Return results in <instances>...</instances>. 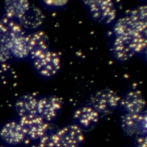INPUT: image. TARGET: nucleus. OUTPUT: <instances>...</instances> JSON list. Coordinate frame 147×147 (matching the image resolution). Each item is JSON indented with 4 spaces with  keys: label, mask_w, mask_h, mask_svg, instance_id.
Returning <instances> with one entry per match:
<instances>
[{
    "label": "nucleus",
    "mask_w": 147,
    "mask_h": 147,
    "mask_svg": "<svg viewBox=\"0 0 147 147\" xmlns=\"http://www.w3.org/2000/svg\"><path fill=\"white\" fill-rule=\"evenodd\" d=\"M146 35L115 37L112 45L114 56L118 60L125 61L146 49Z\"/></svg>",
    "instance_id": "nucleus-1"
},
{
    "label": "nucleus",
    "mask_w": 147,
    "mask_h": 147,
    "mask_svg": "<svg viewBox=\"0 0 147 147\" xmlns=\"http://www.w3.org/2000/svg\"><path fill=\"white\" fill-rule=\"evenodd\" d=\"M91 17L101 24L113 22L117 17V10L113 1L109 0H92L83 2Z\"/></svg>",
    "instance_id": "nucleus-2"
},
{
    "label": "nucleus",
    "mask_w": 147,
    "mask_h": 147,
    "mask_svg": "<svg viewBox=\"0 0 147 147\" xmlns=\"http://www.w3.org/2000/svg\"><path fill=\"white\" fill-rule=\"evenodd\" d=\"M121 98L113 90L106 88L95 92L90 97V106L99 115H106L112 113L119 106Z\"/></svg>",
    "instance_id": "nucleus-3"
},
{
    "label": "nucleus",
    "mask_w": 147,
    "mask_h": 147,
    "mask_svg": "<svg viewBox=\"0 0 147 147\" xmlns=\"http://www.w3.org/2000/svg\"><path fill=\"white\" fill-rule=\"evenodd\" d=\"M32 60L36 71L45 78L54 76L61 68V58L58 53L52 51L48 50Z\"/></svg>",
    "instance_id": "nucleus-4"
},
{
    "label": "nucleus",
    "mask_w": 147,
    "mask_h": 147,
    "mask_svg": "<svg viewBox=\"0 0 147 147\" xmlns=\"http://www.w3.org/2000/svg\"><path fill=\"white\" fill-rule=\"evenodd\" d=\"M84 138L83 131L74 124L57 129L53 135L55 147H79Z\"/></svg>",
    "instance_id": "nucleus-5"
},
{
    "label": "nucleus",
    "mask_w": 147,
    "mask_h": 147,
    "mask_svg": "<svg viewBox=\"0 0 147 147\" xmlns=\"http://www.w3.org/2000/svg\"><path fill=\"white\" fill-rule=\"evenodd\" d=\"M121 127L129 136L146 135V114L124 113L120 118Z\"/></svg>",
    "instance_id": "nucleus-6"
},
{
    "label": "nucleus",
    "mask_w": 147,
    "mask_h": 147,
    "mask_svg": "<svg viewBox=\"0 0 147 147\" xmlns=\"http://www.w3.org/2000/svg\"><path fill=\"white\" fill-rule=\"evenodd\" d=\"M19 123L26 138L33 141L38 140L51 128L50 123L38 115L21 118Z\"/></svg>",
    "instance_id": "nucleus-7"
},
{
    "label": "nucleus",
    "mask_w": 147,
    "mask_h": 147,
    "mask_svg": "<svg viewBox=\"0 0 147 147\" xmlns=\"http://www.w3.org/2000/svg\"><path fill=\"white\" fill-rule=\"evenodd\" d=\"M62 99L55 95L47 96L38 99L37 115L49 123L56 119L63 107Z\"/></svg>",
    "instance_id": "nucleus-8"
},
{
    "label": "nucleus",
    "mask_w": 147,
    "mask_h": 147,
    "mask_svg": "<svg viewBox=\"0 0 147 147\" xmlns=\"http://www.w3.org/2000/svg\"><path fill=\"white\" fill-rule=\"evenodd\" d=\"M99 118V114L90 105L77 109L72 115L74 124L83 132L94 128L97 125Z\"/></svg>",
    "instance_id": "nucleus-9"
},
{
    "label": "nucleus",
    "mask_w": 147,
    "mask_h": 147,
    "mask_svg": "<svg viewBox=\"0 0 147 147\" xmlns=\"http://www.w3.org/2000/svg\"><path fill=\"white\" fill-rule=\"evenodd\" d=\"M119 106L125 113L140 114L144 111L146 103L139 91L132 90L121 98Z\"/></svg>",
    "instance_id": "nucleus-10"
},
{
    "label": "nucleus",
    "mask_w": 147,
    "mask_h": 147,
    "mask_svg": "<svg viewBox=\"0 0 147 147\" xmlns=\"http://www.w3.org/2000/svg\"><path fill=\"white\" fill-rule=\"evenodd\" d=\"M0 137L4 142L10 145H19L26 138L20 124L16 121L8 122L1 127Z\"/></svg>",
    "instance_id": "nucleus-11"
},
{
    "label": "nucleus",
    "mask_w": 147,
    "mask_h": 147,
    "mask_svg": "<svg viewBox=\"0 0 147 147\" xmlns=\"http://www.w3.org/2000/svg\"><path fill=\"white\" fill-rule=\"evenodd\" d=\"M29 56L33 59L49 50V40L42 31H36L26 35Z\"/></svg>",
    "instance_id": "nucleus-12"
},
{
    "label": "nucleus",
    "mask_w": 147,
    "mask_h": 147,
    "mask_svg": "<svg viewBox=\"0 0 147 147\" xmlns=\"http://www.w3.org/2000/svg\"><path fill=\"white\" fill-rule=\"evenodd\" d=\"M113 32L115 37L131 36L137 34L146 35V30L138 26L129 16L122 17L115 22Z\"/></svg>",
    "instance_id": "nucleus-13"
},
{
    "label": "nucleus",
    "mask_w": 147,
    "mask_h": 147,
    "mask_svg": "<svg viewBox=\"0 0 147 147\" xmlns=\"http://www.w3.org/2000/svg\"><path fill=\"white\" fill-rule=\"evenodd\" d=\"M38 99L31 94L22 95L17 99L15 109L20 118L37 115Z\"/></svg>",
    "instance_id": "nucleus-14"
},
{
    "label": "nucleus",
    "mask_w": 147,
    "mask_h": 147,
    "mask_svg": "<svg viewBox=\"0 0 147 147\" xmlns=\"http://www.w3.org/2000/svg\"><path fill=\"white\" fill-rule=\"evenodd\" d=\"M1 20V36L7 41L25 34L23 28L17 20L7 17L6 16Z\"/></svg>",
    "instance_id": "nucleus-15"
},
{
    "label": "nucleus",
    "mask_w": 147,
    "mask_h": 147,
    "mask_svg": "<svg viewBox=\"0 0 147 147\" xmlns=\"http://www.w3.org/2000/svg\"><path fill=\"white\" fill-rule=\"evenodd\" d=\"M30 5L29 2L25 0H6L4 2L5 16L18 21Z\"/></svg>",
    "instance_id": "nucleus-16"
},
{
    "label": "nucleus",
    "mask_w": 147,
    "mask_h": 147,
    "mask_svg": "<svg viewBox=\"0 0 147 147\" xmlns=\"http://www.w3.org/2000/svg\"><path fill=\"white\" fill-rule=\"evenodd\" d=\"M7 41L11 56L18 59H23L29 56L27 37L25 34Z\"/></svg>",
    "instance_id": "nucleus-17"
},
{
    "label": "nucleus",
    "mask_w": 147,
    "mask_h": 147,
    "mask_svg": "<svg viewBox=\"0 0 147 147\" xmlns=\"http://www.w3.org/2000/svg\"><path fill=\"white\" fill-rule=\"evenodd\" d=\"M43 18L42 11L37 7L30 5L29 8L18 21L22 28L34 29L39 26L42 24Z\"/></svg>",
    "instance_id": "nucleus-18"
},
{
    "label": "nucleus",
    "mask_w": 147,
    "mask_h": 147,
    "mask_svg": "<svg viewBox=\"0 0 147 147\" xmlns=\"http://www.w3.org/2000/svg\"><path fill=\"white\" fill-rule=\"evenodd\" d=\"M141 29H147V8L146 5L140 6L133 9L128 15Z\"/></svg>",
    "instance_id": "nucleus-19"
},
{
    "label": "nucleus",
    "mask_w": 147,
    "mask_h": 147,
    "mask_svg": "<svg viewBox=\"0 0 147 147\" xmlns=\"http://www.w3.org/2000/svg\"><path fill=\"white\" fill-rule=\"evenodd\" d=\"M55 131L50 129L45 135L37 140L35 147H55L53 135Z\"/></svg>",
    "instance_id": "nucleus-20"
},
{
    "label": "nucleus",
    "mask_w": 147,
    "mask_h": 147,
    "mask_svg": "<svg viewBox=\"0 0 147 147\" xmlns=\"http://www.w3.org/2000/svg\"><path fill=\"white\" fill-rule=\"evenodd\" d=\"M7 40L0 35V63H4L11 57Z\"/></svg>",
    "instance_id": "nucleus-21"
},
{
    "label": "nucleus",
    "mask_w": 147,
    "mask_h": 147,
    "mask_svg": "<svg viewBox=\"0 0 147 147\" xmlns=\"http://www.w3.org/2000/svg\"><path fill=\"white\" fill-rule=\"evenodd\" d=\"M43 3L46 6H48L51 8L55 7H60L65 5L67 3V1L60 0V1H44Z\"/></svg>",
    "instance_id": "nucleus-22"
},
{
    "label": "nucleus",
    "mask_w": 147,
    "mask_h": 147,
    "mask_svg": "<svg viewBox=\"0 0 147 147\" xmlns=\"http://www.w3.org/2000/svg\"><path fill=\"white\" fill-rule=\"evenodd\" d=\"M134 145L135 147H147L146 135H141L136 137Z\"/></svg>",
    "instance_id": "nucleus-23"
},
{
    "label": "nucleus",
    "mask_w": 147,
    "mask_h": 147,
    "mask_svg": "<svg viewBox=\"0 0 147 147\" xmlns=\"http://www.w3.org/2000/svg\"><path fill=\"white\" fill-rule=\"evenodd\" d=\"M1 20L0 19V35H1Z\"/></svg>",
    "instance_id": "nucleus-24"
},
{
    "label": "nucleus",
    "mask_w": 147,
    "mask_h": 147,
    "mask_svg": "<svg viewBox=\"0 0 147 147\" xmlns=\"http://www.w3.org/2000/svg\"><path fill=\"white\" fill-rule=\"evenodd\" d=\"M0 147H6V146H0Z\"/></svg>",
    "instance_id": "nucleus-25"
}]
</instances>
